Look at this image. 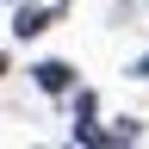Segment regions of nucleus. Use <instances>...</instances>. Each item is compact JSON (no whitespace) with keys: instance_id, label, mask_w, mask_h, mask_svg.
<instances>
[{"instance_id":"f257e3e1","label":"nucleus","mask_w":149,"mask_h":149,"mask_svg":"<svg viewBox=\"0 0 149 149\" xmlns=\"http://www.w3.org/2000/svg\"><path fill=\"white\" fill-rule=\"evenodd\" d=\"M68 81H74V68H68V62H44V68H37V87H44V93H62Z\"/></svg>"},{"instance_id":"f03ea898","label":"nucleus","mask_w":149,"mask_h":149,"mask_svg":"<svg viewBox=\"0 0 149 149\" xmlns=\"http://www.w3.org/2000/svg\"><path fill=\"white\" fill-rule=\"evenodd\" d=\"M50 19H56V13H25L13 31H19V37H37V31H50Z\"/></svg>"},{"instance_id":"7ed1b4c3","label":"nucleus","mask_w":149,"mask_h":149,"mask_svg":"<svg viewBox=\"0 0 149 149\" xmlns=\"http://www.w3.org/2000/svg\"><path fill=\"white\" fill-rule=\"evenodd\" d=\"M0 74H6V56H0Z\"/></svg>"},{"instance_id":"20e7f679","label":"nucleus","mask_w":149,"mask_h":149,"mask_svg":"<svg viewBox=\"0 0 149 149\" xmlns=\"http://www.w3.org/2000/svg\"><path fill=\"white\" fill-rule=\"evenodd\" d=\"M143 74H149V56H143Z\"/></svg>"}]
</instances>
